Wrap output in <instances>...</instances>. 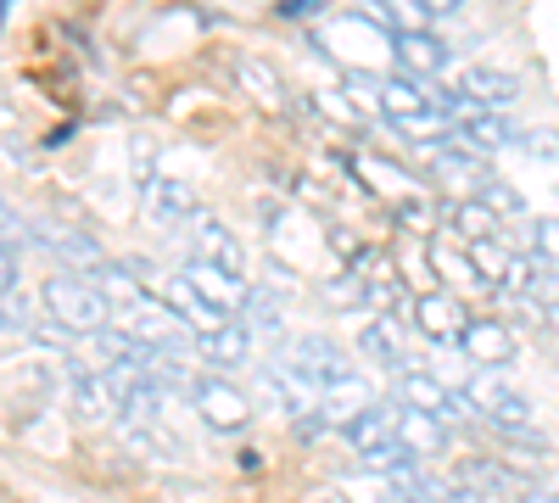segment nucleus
Returning <instances> with one entry per match:
<instances>
[{
  "label": "nucleus",
  "instance_id": "38",
  "mask_svg": "<svg viewBox=\"0 0 559 503\" xmlns=\"http://www.w3.org/2000/svg\"><path fill=\"white\" fill-rule=\"evenodd\" d=\"M297 436L308 442V436H324V415L313 408V415H297Z\"/></svg>",
  "mask_w": 559,
  "mask_h": 503
},
{
  "label": "nucleus",
  "instance_id": "35",
  "mask_svg": "<svg viewBox=\"0 0 559 503\" xmlns=\"http://www.w3.org/2000/svg\"><path fill=\"white\" fill-rule=\"evenodd\" d=\"M342 89L353 96V107H358V101H364V107H376V96H381V79H376V73H347V79H342Z\"/></svg>",
  "mask_w": 559,
  "mask_h": 503
},
{
  "label": "nucleus",
  "instance_id": "3",
  "mask_svg": "<svg viewBox=\"0 0 559 503\" xmlns=\"http://www.w3.org/2000/svg\"><path fill=\"white\" fill-rule=\"evenodd\" d=\"M397 397H403V408H414V415H431V420H442V426H448V420H464V415H476L471 397L453 392L448 381H437L431 370H403Z\"/></svg>",
  "mask_w": 559,
  "mask_h": 503
},
{
  "label": "nucleus",
  "instance_id": "9",
  "mask_svg": "<svg viewBox=\"0 0 559 503\" xmlns=\"http://www.w3.org/2000/svg\"><path fill=\"white\" fill-rule=\"evenodd\" d=\"M263 386H269V397L286 408V415H313L319 408V381L308 370H297V363H286V358L263 370Z\"/></svg>",
  "mask_w": 559,
  "mask_h": 503
},
{
  "label": "nucleus",
  "instance_id": "31",
  "mask_svg": "<svg viewBox=\"0 0 559 503\" xmlns=\"http://www.w3.org/2000/svg\"><path fill=\"white\" fill-rule=\"evenodd\" d=\"M358 168H364L369 179H381V191H392V196H408V185H414L408 173H397V168H392V163H381V157H364Z\"/></svg>",
  "mask_w": 559,
  "mask_h": 503
},
{
  "label": "nucleus",
  "instance_id": "10",
  "mask_svg": "<svg viewBox=\"0 0 559 503\" xmlns=\"http://www.w3.org/2000/svg\"><path fill=\"white\" fill-rule=\"evenodd\" d=\"M191 241H197V263H213V268H224V274H236V280H247V247L224 230L218 218H197V230H191Z\"/></svg>",
  "mask_w": 559,
  "mask_h": 503
},
{
  "label": "nucleus",
  "instance_id": "17",
  "mask_svg": "<svg viewBox=\"0 0 559 503\" xmlns=\"http://www.w3.org/2000/svg\"><path fill=\"white\" fill-rule=\"evenodd\" d=\"M464 302L459 297H448V291H431V297H419L414 302V325L426 331V336H437V342H448V336H459L464 331Z\"/></svg>",
  "mask_w": 559,
  "mask_h": 503
},
{
  "label": "nucleus",
  "instance_id": "13",
  "mask_svg": "<svg viewBox=\"0 0 559 503\" xmlns=\"http://www.w3.org/2000/svg\"><path fill=\"white\" fill-rule=\"evenodd\" d=\"M197 358L213 363V370H241V363L252 358L247 325H241V319H229V325H218V331H202L197 336Z\"/></svg>",
  "mask_w": 559,
  "mask_h": 503
},
{
  "label": "nucleus",
  "instance_id": "14",
  "mask_svg": "<svg viewBox=\"0 0 559 503\" xmlns=\"http://www.w3.org/2000/svg\"><path fill=\"white\" fill-rule=\"evenodd\" d=\"M286 363H297V370H308V375H313L319 386L353 370V363H347V352H342V347H336L331 336H297V342H292V358H286Z\"/></svg>",
  "mask_w": 559,
  "mask_h": 503
},
{
  "label": "nucleus",
  "instance_id": "43",
  "mask_svg": "<svg viewBox=\"0 0 559 503\" xmlns=\"http://www.w3.org/2000/svg\"><path fill=\"white\" fill-rule=\"evenodd\" d=\"M313 503H347V498H342V492H319Z\"/></svg>",
  "mask_w": 559,
  "mask_h": 503
},
{
  "label": "nucleus",
  "instance_id": "42",
  "mask_svg": "<svg viewBox=\"0 0 559 503\" xmlns=\"http://www.w3.org/2000/svg\"><path fill=\"white\" fill-rule=\"evenodd\" d=\"M543 325H548V331H559V302H554V308H543Z\"/></svg>",
  "mask_w": 559,
  "mask_h": 503
},
{
  "label": "nucleus",
  "instance_id": "44",
  "mask_svg": "<svg viewBox=\"0 0 559 503\" xmlns=\"http://www.w3.org/2000/svg\"><path fill=\"white\" fill-rule=\"evenodd\" d=\"M0 23H7V7H0Z\"/></svg>",
  "mask_w": 559,
  "mask_h": 503
},
{
  "label": "nucleus",
  "instance_id": "26",
  "mask_svg": "<svg viewBox=\"0 0 559 503\" xmlns=\"http://www.w3.org/2000/svg\"><path fill=\"white\" fill-rule=\"evenodd\" d=\"M431 263H437V274H448V280H459V286H487L481 274H476V263H471V252H459L448 241L431 247Z\"/></svg>",
  "mask_w": 559,
  "mask_h": 503
},
{
  "label": "nucleus",
  "instance_id": "33",
  "mask_svg": "<svg viewBox=\"0 0 559 503\" xmlns=\"http://www.w3.org/2000/svg\"><path fill=\"white\" fill-rule=\"evenodd\" d=\"M17 241H34V230H28V218H23L17 207L0 202V247H12V252H17Z\"/></svg>",
  "mask_w": 559,
  "mask_h": 503
},
{
  "label": "nucleus",
  "instance_id": "20",
  "mask_svg": "<svg viewBox=\"0 0 559 503\" xmlns=\"http://www.w3.org/2000/svg\"><path fill=\"white\" fill-rule=\"evenodd\" d=\"M397 442L414 453V459H431V453H448V426L431 420V415H414V408H403V415H397Z\"/></svg>",
  "mask_w": 559,
  "mask_h": 503
},
{
  "label": "nucleus",
  "instance_id": "5",
  "mask_svg": "<svg viewBox=\"0 0 559 503\" xmlns=\"http://www.w3.org/2000/svg\"><path fill=\"white\" fill-rule=\"evenodd\" d=\"M459 347L471 352V363H487V370H503V363H515V352H521L515 331H509L503 319H464Z\"/></svg>",
  "mask_w": 559,
  "mask_h": 503
},
{
  "label": "nucleus",
  "instance_id": "11",
  "mask_svg": "<svg viewBox=\"0 0 559 503\" xmlns=\"http://www.w3.org/2000/svg\"><path fill=\"white\" fill-rule=\"evenodd\" d=\"M459 89L471 101H481L487 112H503L509 101L521 96V79L509 73V68H492V62H476V68H464V79H459Z\"/></svg>",
  "mask_w": 559,
  "mask_h": 503
},
{
  "label": "nucleus",
  "instance_id": "37",
  "mask_svg": "<svg viewBox=\"0 0 559 503\" xmlns=\"http://www.w3.org/2000/svg\"><path fill=\"white\" fill-rule=\"evenodd\" d=\"M28 336H34L39 347H57V352H68V347H73V336H68V331H57V325H34Z\"/></svg>",
  "mask_w": 559,
  "mask_h": 503
},
{
  "label": "nucleus",
  "instance_id": "39",
  "mask_svg": "<svg viewBox=\"0 0 559 503\" xmlns=\"http://www.w3.org/2000/svg\"><path fill=\"white\" fill-rule=\"evenodd\" d=\"M280 17H319V0H286Z\"/></svg>",
  "mask_w": 559,
  "mask_h": 503
},
{
  "label": "nucleus",
  "instance_id": "8",
  "mask_svg": "<svg viewBox=\"0 0 559 503\" xmlns=\"http://www.w3.org/2000/svg\"><path fill=\"white\" fill-rule=\"evenodd\" d=\"M185 286H191V291H197L213 313H224V319L247 302V280H236V274H224V268H213V263H197V258L185 263Z\"/></svg>",
  "mask_w": 559,
  "mask_h": 503
},
{
  "label": "nucleus",
  "instance_id": "2",
  "mask_svg": "<svg viewBox=\"0 0 559 503\" xmlns=\"http://www.w3.org/2000/svg\"><path fill=\"white\" fill-rule=\"evenodd\" d=\"M464 397H471V408L476 415H487L492 420V431H532V397L521 392V386H509L498 370H481L471 386H464Z\"/></svg>",
  "mask_w": 559,
  "mask_h": 503
},
{
  "label": "nucleus",
  "instance_id": "34",
  "mask_svg": "<svg viewBox=\"0 0 559 503\" xmlns=\"http://www.w3.org/2000/svg\"><path fill=\"white\" fill-rule=\"evenodd\" d=\"M515 141H521L526 157H559V129H526Z\"/></svg>",
  "mask_w": 559,
  "mask_h": 503
},
{
  "label": "nucleus",
  "instance_id": "29",
  "mask_svg": "<svg viewBox=\"0 0 559 503\" xmlns=\"http://www.w3.org/2000/svg\"><path fill=\"white\" fill-rule=\"evenodd\" d=\"M476 202H481V207H492L498 218H503V213H509V218H521V213H526V202H521V191H509V185H503V179H487V185L476 191Z\"/></svg>",
  "mask_w": 559,
  "mask_h": 503
},
{
  "label": "nucleus",
  "instance_id": "1",
  "mask_svg": "<svg viewBox=\"0 0 559 503\" xmlns=\"http://www.w3.org/2000/svg\"><path fill=\"white\" fill-rule=\"evenodd\" d=\"M39 308L51 313V325L68 331V336H96V331L112 325V302L102 297V286L73 280V274H57V280H45Z\"/></svg>",
  "mask_w": 559,
  "mask_h": 503
},
{
  "label": "nucleus",
  "instance_id": "30",
  "mask_svg": "<svg viewBox=\"0 0 559 503\" xmlns=\"http://www.w3.org/2000/svg\"><path fill=\"white\" fill-rule=\"evenodd\" d=\"M241 308H247V336H252V331H280V302H274V297H263V291L252 297V291H247Z\"/></svg>",
  "mask_w": 559,
  "mask_h": 503
},
{
  "label": "nucleus",
  "instance_id": "25",
  "mask_svg": "<svg viewBox=\"0 0 559 503\" xmlns=\"http://www.w3.org/2000/svg\"><path fill=\"white\" fill-rule=\"evenodd\" d=\"M236 79L247 84V96H252V101H263V107H280V73H274L269 62H258V57H241V62H236Z\"/></svg>",
  "mask_w": 559,
  "mask_h": 503
},
{
  "label": "nucleus",
  "instance_id": "23",
  "mask_svg": "<svg viewBox=\"0 0 559 503\" xmlns=\"http://www.w3.org/2000/svg\"><path fill=\"white\" fill-rule=\"evenodd\" d=\"M112 408H118V397H112L107 375H84V370H73V415H79V420L102 426V420H112Z\"/></svg>",
  "mask_w": 559,
  "mask_h": 503
},
{
  "label": "nucleus",
  "instance_id": "36",
  "mask_svg": "<svg viewBox=\"0 0 559 503\" xmlns=\"http://www.w3.org/2000/svg\"><path fill=\"white\" fill-rule=\"evenodd\" d=\"M17 274H23L17 252H12V247H0V297H12V291H17Z\"/></svg>",
  "mask_w": 559,
  "mask_h": 503
},
{
  "label": "nucleus",
  "instance_id": "28",
  "mask_svg": "<svg viewBox=\"0 0 559 503\" xmlns=\"http://www.w3.org/2000/svg\"><path fill=\"white\" fill-rule=\"evenodd\" d=\"M515 241H526L543 263H554V258H559V218H532V224H521Z\"/></svg>",
  "mask_w": 559,
  "mask_h": 503
},
{
  "label": "nucleus",
  "instance_id": "15",
  "mask_svg": "<svg viewBox=\"0 0 559 503\" xmlns=\"http://www.w3.org/2000/svg\"><path fill=\"white\" fill-rule=\"evenodd\" d=\"M34 241L51 247L68 268H102V263H107L102 241L90 236V230H62V224H45V230H34Z\"/></svg>",
  "mask_w": 559,
  "mask_h": 503
},
{
  "label": "nucleus",
  "instance_id": "19",
  "mask_svg": "<svg viewBox=\"0 0 559 503\" xmlns=\"http://www.w3.org/2000/svg\"><path fill=\"white\" fill-rule=\"evenodd\" d=\"M358 352H369L376 363H386V370H403L408 352H403V319H369V325L358 331Z\"/></svg>",
  "mask_w": 559,
  "mask_h": 503
},
{
  "label": "nucleus",
  "instance_id": "27",
  "mask_svg": "<svg viewBox=\"0 0 559 503\" xmlns=\"http://www.w3.org/2000/svg\"><path fill=\"white\" fill-rule=\"evenodd\" d=\"M34 331V297L12 291V297H0V336H28Z\"/></svg>",
  "mask_w": 559,
  "mask_h": 503
},
{
  "label": "nucleus",
  "instance_id": "22",
  "mask_svg": "<svg viewBox=\"0 0 559 503\" xmlns=\"http://www.w3.org/2000/svg\"><path fill=\"white\" fill-rule=\"evenodd\" d=\"M448 224H453V230H459L464 241H471V247H481V241H498V236H503V218H498L492 207H481L476 196L453 202V207H448Z\"/></svg>",
  "mask_w": 559,
  "mask_h": 503
},
{
  "label": "nucleus",
  "instance_id": "40",
  "mask_svg": "<svg viewBox=\"0 0 559 503\" xmlns=\"http://www.w3.org/2000/svg\"><path fill=\"white\" fill-rule=\"evenodd\" d=\"M331 247H336L342 258H358V252H364V247L353 241V230H331Z\"/></svg>",
  "mask_w": 559,
  "mask_h": 503
},
{
  "label": "nucleus",
  "instance_id": "6",
  "mask_svg": "<svg viewBox=\"0 0 559 503\" xmlns=\"http://www.w3.org/2000/svg\"><path fill=\"white\" fill-rule=\"evenodd\" d=\"M392 51H397V68H403V79H437V73H448V62H453V51L442 45V34L437 28H426V34H392Z\"/></svg>",
  "mask_w": 559,
  "mask_h": 503
},
{
  "label": "nucleus",
  "instance_id": "32",
  "mask_svg": "<svg viewBox=\"0 0 559 503\" xmlns=\"http://www.w3.org/2000/svg\"><path fill=\"white\" fill-rule=\"evenodd\" d=\"M324 297H331L336 308H364V302H369V286L358 280V274H342V280L324 286Z\"/></svg>",
  "mask_w": 559,
  "mask_h": 503
},
{
  "label": "nucleus",
  "instance_id": "18",
  "mask_svg": "<svg viewBox=\"0 0 559 503\" xmlns=\"http://www.w3.org/2000/svg\"><path fill=\"white\" fill-rule=\"evenodd\" d=\"M453 146H459V152H471V157H487V152L515 146V129H509L503 112H481L476 123H464V129L453 134Z\"/></svg>",
  "mask_w": 559,
  "mask_h": 503
},
{
  "label": "nucleus",
  "instance_id": "21",
  "mask_svg": "<svg viewBox=\"0 0 559 503\" xmlns=\"http://www.w3.org/2000/svg\"><path fill=\"white\" fill-rule=\"evenodd\" d=\"M376 112H386L392 123H403V118H419V112H431V96H426V89H419L414 79L392 73V79H381V96H376Z\"/></svg>",
  "mask_w": 559,
  "mask_h": 503
},
{
  "label": "nucleus",
  "instance_id": "41",
  "mask_svg": "<svg viewBox=\"0 0 559 503\" xmlns=\"http://www.w3.org/2000/svg\"><path fill=\"white\" fill-rule=\"evenodd\" d=\"M521 503H559V492H554V487H532Z\"/></svg>",
  "mask_w": 559,
  "mask_h": 503
},
{
  "label": "nucleus",
  "instance_id": "24",
  "mask_svg": "<svg viewBox=\"0 0 559 503\" xmlns=\"http://www.w3.org/2000/svg\"><path fill=\"white\" fill-rule=\"evenodd\" d=\"M431 173H437V179H448V185H476V191H481L487 179H492V173L481 168V157H471V152H459V146L437 152V157H431Z\"/></svg>",
  "mask_w": 559,
  "mask_h": 503
},
{
  "label": "nucleus",
  "instance_id": "7",
  "mask_svg": "<svg viewBox=\"0 0 559 503\" xmlns=\"http://www.w3.org/2000/svg\"><path fill=\"white\" fill-rule=\"evenodd\" d=\"M369 403H376V392H369V381H364L358 370H347V375H336V381L319 386V415H324V426H342V431H347Z\"/></svg>",
  "mask_w": 559,
  "mask_h": 503
},
{
  "label": "nucleus",
  "instance_id": "16",
  "mask_svg": "<svg viewBox=\"0 0 559 503\" xmlns=\"http://www.w3.org/2000/svg\"><path fill=\"white\" fill-rule=\"evenodd\" d=\"M146 207H152L163 224H179V218H202V202H197V191L185 185V179H168V173H157L152 185H146Z\"/></svg>",
  "mask_w": 559,
  "mask_h": 503
},
{
  "label": "nucleus",
  "instance_id": "4",
  "mask_svg": "<svg viewBox=\"0 0 559 503\" xmlns=\"http://www.w3.org/2000/svg\"><path fill=\"white\" fill-rule=\"evenodd\" d=\"M191 403H197V415H202L213 431H247V426H252V403H247V392H241V386H229V381H218V375L197 381V386H191Z\"/></svg>",
  "mask_w": 559,
  "mask_h": 503
},
{
  "label": "nucleus",
  "instance_id": "12",
  "mask_svg": "<svg viewBox=\"0 0 559 503\" xmlns=\"http://www.w3.org/2000/svg\"><path fill=\"white\" fill-rule=\"evenodd\" d=\"M397 415H403L397 403H381V397H376V403H369L364 415L347 426V442H353L358 459H364V453H381V447L397 442Z\"/></svg>",
  "mask_w": 559,
  "mask_h": 503
}]
</instances>
